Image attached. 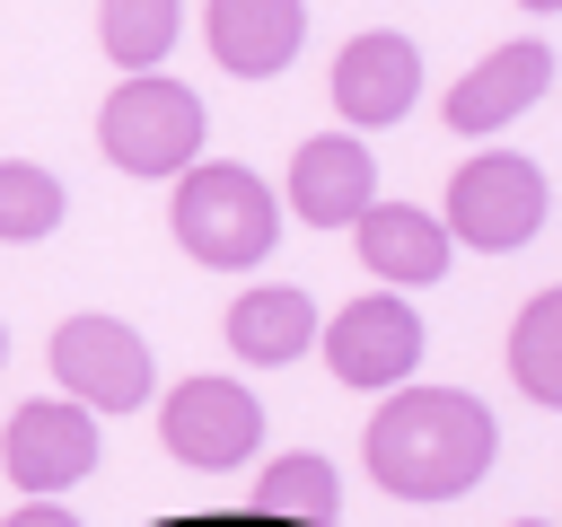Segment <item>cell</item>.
Returning <instances> with one entry per match:
<instances>
[{"label": "cell", "mask_w": 562, "mask_h": 527, "mask_svg": "<svg viewBox=\"0 0 562 527\" xmlns=\"http://www.w3.org/2000/svg\"><path fill=\"white\" fill-rule=\"evenodd\" d=\"M492 448H501V430H492V413L465 386H404L360 430L369 483L395 492V501H457V492H474L492 474Z\"/></svg>", "instance_id": "cell-1"}, {"label": "cell", "mask_w": 562, "mask_h": 527, "mask_svg": "<svg viewBox=\"0 0 562 527\" xmlns=\"http://www.w3.org/2000/svg\"><path fill=\"white\" fill-rule=\"evenodd\" d=\"M167 220H176V246H184L193 264H211V272H246V264H263L272 237H281L272 184H263L255 167H237V158H193V167L176 176Z\"/></svg>", "instance_id": "cell-2"}, {"label": "cell", "mask_w": 562, "mask_h": 527, "mask_svg": "<svg viewBox=\"0 0 562 527\" xmlns=\"http://www.w3.org/2000/svg\"><path fill=\"white\" fill-rule=\"evenodd\" d=\"M202 132H211L202 123V97L184 79H167V70H132L105 97V114H97V149L123 176H184L202 158Z\"/></svg>", "instance_id": "cell-3"}, {"label": "cell", "mask_w": 562, "mask_h": 527, "mask_svg": "<svg viewBox=\"0 0 562 527\" xmlns=\"http://www.w3.org/2000/svg\"><path fill=\"white\" fill-rule=\"evenodd\" d=\"M544 211H553V184H544V167L536 158H509V149H483V158H465L457 176H448V246H483V255H509V246H527L536 228H544Z\"/></svg>", "instance_id": "cell-4"}, {"label": "cell", "mask_w": 562, "mask_h": 527, "mask_svg": "<svg viewBox=\"0 0 562 527\" xmlns=\"http://www.w3.org/2000/svg\"><path fill=\"white\" fill-rule=\"evenodd\" d=\"M53 378L88 413H140L149 386H158V360H149V343L123 316H70L53 334Z\"/></svg>", "instance_id": "cell-5"}, {"label": "cell", "mask_w": 562, "mask_h": 527, "mask_svg": "<svg viewBox=\"0 0 562 527\" xmlns=\"http://www.w3.org/2000/svg\"><path fill=\"white\" fill-rule=\"evenodd\" d=\"M158 439L176 466H202V474H228L263 448V404L237 386V378H184L167 404H158Z\"/></svg>", "instance_id": "cell-6"}, {"label": "cell", "mask_w": 562, "mask_h": 527, "mask_svg": "<svg viewBox=\"0 0 562 527\" xmlns=\"http://www.w3.org/2000/svg\"><path fill=\"white\" fill-rule=\"evenodd\" d=\"M0 466H9V483H18V492H35V501H53V492L88 483V474H97V413H88V404H70V395L18 404V413H9V430H0Z\"/></svg>", "instance_id": "cell-7"}, {"label": "cell", "mask_w": 562, "mask_h": 527, "mask_svg": "<svg viewBox=\"0 0 562 527\" xmlns=\"http://www.w3.org/2000/svg\"><path fill=\"white\" fill-rule=\"evenodd\" d=\"M316 343H325V369H334L342 386H404L413 360H422V316H413L395 290H369V299H351L334 325H316Z\"/></svg>", "instance_id": "cell-8"}, {"label": "cell", "mask_w": 562, "mask_h": 527, "mask_svg": "<svg viewBox=\"0 0 562 527\" xmlns=\"http://www.w3.org/2000/svg\"><path fill=\"white\" fill-rule=\"evenodd\" d=\"M413 97H422V53H413V35H395V26H369V35H351L342 53H334V114L342 123H404L413 114Z\"/></svg>", "instance_id": "cell-9"}, {"label": "cell", "mask_w": 562, "mask_h": 527, "mask_svg": "<svg viewBox=\"0 0 562 527\" xmlns=\"http://www.w3.org/2000/svg\"><path fill=\"white\" fill-rule=\"evenodd\" d=\"M378 193V167H369V141L360 132H316L290 149V211L307 228H351Z\"/></svg>", "instance_id": "cell-10"}, {"label": "cell", "mask_w": 562, "mask_h": 527, "mask_svg": "<svg viewBox=\"0 0 562 527\" xmlns=\"http://www.w3.org/2000/svg\"><path fill=\"white\" fill-rule=\"evenodd\" d=\"M553 88V44H501L448 88V132H501Z\"/></svg>", "instance_id": "cell-11"}, {"label": "cell", "mask_w": 562, "mask_h": 527, "mask_svg": "<svg viewBox=\"0 0 562 527\" xmlns=\"http://www.w3.org/2000/svg\"><path fill=\"white\" fill-rule=\"evenodd\" d=\"M211 61L228 79H272L290 70L299 35H307V0H211Z\"/></svg>", "instance_id": "cell-12"}, {"label": "cell", "mask_w": 562, "mask_h": 527, "mask_svg": "<svg viewBox=\"0 0 562 527\" xmlns=\"http://www.w3.org/2000/svg\"><path fill=\"white\" fill-rule=\"evenodd\" d=\"M351 228H360V264L378 281H395V290H422V281L448 272V228L422 202H369Z\"/></svg>", "instance_id": "cell-13"}, {"label": "cell", "mask_w": 562, "mask_h": 527, "mask_svg": "<svg viewBox=\"0 0 562 527\" xmlns=\"http://www.w3.org/2000/svg\"><path fill=\"white\" fill-rule=\"evenodd\" d=\"M307 343H316V299L290 290V281H263V290H246V299L228 307V351L255 360V369H281V360H299Z\"/></svg>", "instance_id": "cell-14"}, {"label": "cell", "mask_w": 562, "mask_h": 527, "mask_svg": "<svg viewBox=\"0 0 562 527\" xmlns=\"http://www.w3.org/2000/svg\"><path fill=\"white\" fill-rule=\"evenodd\" d=\"M509 378L527 404H562V290H536L509 325Z\"/></svg>", "instance_id": "cell-15"}, {"label": "cell", "mask_w": 562, "mask_h": 527, "mask_svg": "<svg viewBox=\"0 0 562 527\" xmlns=\"http://www.w3.org/2000/svg\"><path fill=\"white\" fill-rule=\"evenodd\" d=\"M255 501H263L272 518H299V527H334V518H342V483H334V466L307 457V448L272 457L263 483H255Z\"/></svg>", "instance_id": "cell-16"}, {"label": "cell", "mask_w": 562, "mask_h": 527, "mask_svg": "<svg viewBox=\"0 0 562 527\" xmlns=\"http://www.w3.org/2000/svg\"><path fill=\"white\" fill-rule=\"evenodd\" d=\"M176 26H184V0H97L105 61H123V70H158V53L176 44Z\"/></svg>", "instance_id": "cell-17"}, {"label": "cell", "mask_w": 562, "mask_h": 527, "mask_svg": "<svg viewBox=\"0 0 562 527\" xmlns=\"http://www.w3.org/2000/svg\"><path fill=\"white\" fill-rule=\"evenodd\" d=\"M61 211H70V193H61V176H53V167L0 158V237H9V246L53 237V228H61Z\"/></svg>", "instance_id": "cell-18"}, {"label": "cell", "mask_w": 562, "mask_h": 527, "mask_svg": "<svg viewBox=\"0 0 562 527\" xmlns=\"http://www.w3.org/2000/svg\"><path fill=\"white\" fill-rule=\"evenodd\" d=\"M0 527H79V518H70L61 501H26V509H9Z\"/></svg>", "instance_id": "cell-19"}, {"label": "cell", "mask_w": 562, "mask_h": 527, "mask_svg": "<svg viewBox=\"0 0 562 527\" xmlns=\"http://www.w3.org/2000/svg\"><path fill=\"white\" fill-rule=\"evenodd\" d=\"M518 9H562V0H518Z\"/></svg>", "instance_id": "cell-20"}, {"label": "cell", "mask_w": 562, "mask_h": 527, "mask_svg": "<svg viewBox=\"0 0 562 527\" xmlns=\"http://www.w3.org/2000/svg\"><path fill=\"white\" fill-rule=\"evenodd\" d=\"M518 527H553V518H518Z\"/></svg>", "instance_id": "cell-21"}, {"label": "cell", "mask_w": 562, "mask_h": 527, "mask_svg": "<svg viewBox=\"0 0 562 527\" xmlns=\"http://www.w3.org/2000/svg\"><path fill=\"white\" fill-rule=\"evenodd\" d=\"M0 360H9V334H0Z\"/></svg>", "instance_id": "cell-22"}]
</instances>
